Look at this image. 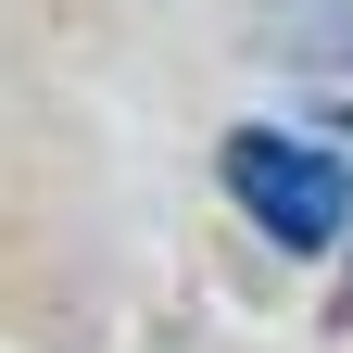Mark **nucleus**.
Returning a JSON list of instances; mask_svg holds the SVG:
<instances>
[{
	"instance_id": "f257e3e1",
	"label": "nucleus",
	"mask_w": 353,
	"mask_h": 353,
	"mask_svg": "<svg viewBox=\"0 0 353 353\" xmlns=\"http://www.w3.org/2000/svg\"><path fill=\"white\" fill-rule=\"evenodd\" d=\"M228 190H240V214L278 252H328L341 228H353V176H341V152H316V139H290V126H240L228 152Z\"/></svg>"
},
{
	"instance_id": "f03ea898",
	"label": "nucleus",
	"mask_w": 353,
	"mask_h": 353,
	"mask_svg": "<svg viewBox=\"0 0 353 353\" xmlns=\"http://www.w3.org/2000/svg\"><path fill=\"white\" fill-rule=\"evenodd\" d=\"M341 126H353V114H341Z\"/></svg>"
}]
</instances>
